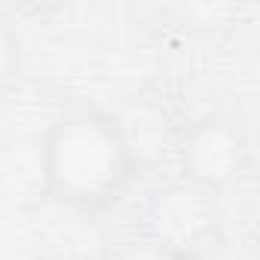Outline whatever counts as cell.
Returning <instances> with one entry per match:
<instances>
[{"mask_svg":"<svg viewBox=\"0 0 260 260\" xmlns=\"http://www.w3.org/2000/svg\"><path fill=\"white\" fill-rule=\"evenodd\" d=\"M40 178L52 202L95 214L116 205L135 178V150L116 116L98 107L58 113L40 144Z\"/></svg>","mask_w":260,"mask_h":260,"instance_id":"cell-1","label":"cell"},{"mask_svg":"<svg viewBox=\"0 0 260 260\" xmlns=\"http://www.w3.org/2000/svg\"><path fill=\"white\" fill-rule=\"evenodd\" d=\"M178 162L190 187L217 196L245 172L248 138L233 116L205 113L184 128L178 141Z\"/></svg>","mask_w":260,"mask_h":260,"instance_id":"cell-2","label":"cell"},{"mask_svg":"<svg viewBox=\"0 0 260 260\" xmlns=\"http://www.w3.org/2000/svg\"><path fill=\"white\" fill-rule=\"evenodd\" d=\"M144 226L156 248L172 254L205 251V239L214 230V202L208 193L184 184L153 193L144 211Z\"/></svg>","mask_w":260,"mask_h":260,"instance_id":"cell-3","label":"cell"},{"mask_svg":"<svg viewBox=\"0 0 260 260\" xmlns=\"http://www.w3.org/2000/svg\"><path fill=\"white\" fill-rule=\"evenodd\" d=\"M19 71H22V37L16 22L7 13H0V98L13 89Z\"/></svg>","mask_w":260,"mask_h":260,"instance_id":"cell-4","label":"cell"},{"mask_svg":"<svg viewBox=\"0 0 260 260\" xmlns=\"http://www.w3.org/2000/svg\"><path fill=\"white\" fill-rule=\"evenodd\" d=\"M169 260H217V257H211L208 251H187V254H172Z\"/></svg>","mask_w":260,"mask_h":260,"instance_id":"cell-5","label":"cell"},{"mask_svg":"<svg viewBox=\"0 0 260 260\" xmlns=\"http://www.w3.org/2000/svg\"><path fill=\"white\" fill-rule=\"evenodd\" d=\"M37 260H52V257H37Z\"/></svg>","mask_w":260,"mask_h":260,"instance_id":"cell-6","label":"cell"}]
</instances>
